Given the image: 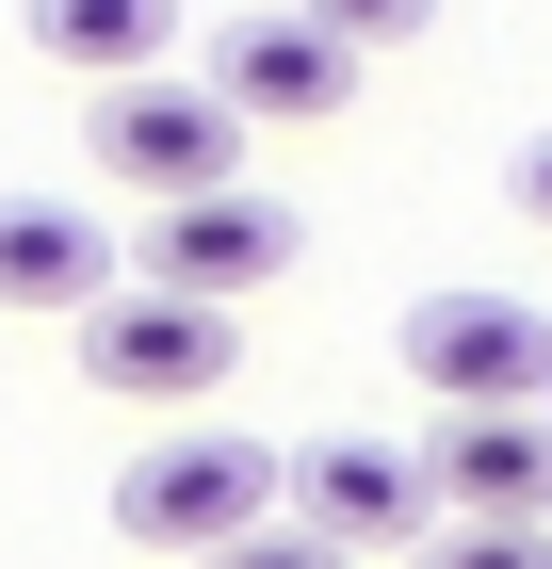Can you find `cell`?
I'll return each mask as SVG.
<instances>
[{"label":"cell","instance_id":"15","mask_svg":"<svg viewBox=\"0 0 552 569\" xmlns=\"http://www.w3.org/2000/svg\"><path fill=\"white\" fill-rule=\"evenodd\" d=\"M536 423H552V407H536Z\"/></svg>","mask_w":552,"mask_h":569},{"label":"cell","instance_id":"8","mask_svg":"<svg viewBox=\"0 0 552 569\" xmlns=\"http://www.w3.org/2000/svg\"><path fill=\"white\" fill-rule=\"evenodd\" d=\"M423 488H439V521H536L552 537V423L536 407H439Z\"/></svg>","mask_w":552,"mask_h":569},{"label":"cell","instance_id":"2","mask_svg":"<svg viewBox=\"0 0 552 569\" xmlns=\"http://www.w3.org/2000/svg\"><path fill=\"white\" fill-rule=\"evenodd\" d=\"M244 521H277V439H212L195 423V439H147V456L114 472V537L130 553L195 569V553H228Z\"/></svg>","mask_w":552,"mask_h":569},{"label":"cell","instance_id":"6","mask_svg":"<svg viewBox=\"0 0 552 569\" xmlns=\"http://www.w3.org/2000/svg\"><path fill=\"white\" fill-rule=\"evenodd\" d=\"M407 375L439 407H552V309L520 293H423L407 309Z\"/></svg>","mask_w":552,"mask_h":569},{"label":"cell","instance_id":"9","mask_svg":"<svg viewBox=\"0 0 552 569\" xmlns=\"http://www.w3.org/2000/svg\"><path fill=\"white\" fill-rule=\"evenodd\" d=\"M114 293V228L82 212V196H0V309H33V326H66V309Z\"/></svg>","mask_w":552,"mask_h":569},{"label":"cell","instance_id":"7","mask_svg":"<svg viewBox=\"0 0 552 569\" xmlns=\"http://www.w3.org/2000/svg\"><path fill=\"white\" fill-rule=\"evenodd\" d=\"M195 82H212L244 131H325L341 98H358V49L309 33L293 0H260V17H228V33H212V66H195Z\"/></svg>","mask_w":552,"mask_h":569},{"label":"cell","instance_id":"14","mask_svg":"<svg viewBox=\"0 0 552 569\" xmlns=\"http://www.w3.org/2000/svg\"><path fill=\"white\" fill-rule=\"evenodd\" d=\"M504 196H520V212L552 228V131H536V147H520V163H504Z\"/></svg>","mask_w":552,"mask_h":569},{"label":"cell","instance_id":"10","mask_svg":"<svg viewBox=\"0 0 552 569\" xmlns=\"http://www.w3.org/2000/svg\"><path fill=\"white\" fill-rule=\"evenodd\" d=\"M33 49L82 66V82H147L179 49V0H33Z\"/></svg>","mask_w":552,"mask_h":569},{"label":"cell","instance_id":"1","mask_svg":"<svg viewBox=\"0 0 552 569\" xmlns=\"http://www.w3.org/2000/svg\"><path fill=\"white\" fill-rule=\"evenodd\" d=\"M66 358H82V391H114V407H212L228 375H244V326L195 309V293L114 277L98 309H66Z\"/></svg>","mask_w":552,"mask_h":569},{"label":"cell","instance_id":"11","mask_svg":"<svg viewBox=\"0 0 552 569\" xmlns=\"http://www.w3.org/2000/svg\"><path fill=\"white\" fill-rule=\"evenodd\" d=\"M407 569H552V537H536V521H439Z\"/></svg>","mask_w":552,"mask_h":569},{"label":"cell","instance_id":"3","mask_svg":"<svg viewBox=\"0 0 552 569\" xmlns=\"http://www.w3.org/2000/svg\"><path fill=\"white\" fill-rule=\"evenodd\" d=\"M82 147H98V179L114 196H228L244 179V114H228L212 82H179V66H147V82H98V114H82Z\"/></svg>","mask_w":552,"mask_h":569},{"label":"cell","instance_id":"4","mask_svg":"<svg viewBox=\"0 0 552 569\" xmlns=\"http://www.w3.org/2000/svg\"><path fill=\"white\" fill-rule=\"evenodd\" d=\"M130 261H147V293H195V309H244V293H277V277L309 261V228H293V196H163V212L130 228Z\"/></svg>","mask_w":552,"mask_h":569},{"label":"cell","instance_id":"12","mask_svg":"<svg viewBox=\"0 0 552 569\" xmlns=\"http://www.w3.org/2000/svg\"><path fill=\"white\" fill-rule=\"evenodd\" d=\"M293 17H309V33H341V49H407L439 0H293Z\"/></svg>","mask_w":552,"mask_h":569},{"label":"cell","instance_id":"13","mask_svg":"<svg viewBox=\"0 0 552 569\" xmlns=\"http://www.w3.org/2000/svg\"><path fill=\"white\" fill-rule=\"evenodd\" d=\"M195 569H341V553H325V537H309V521H244V537H228V553H195Z\"/></svg>","mask_w":552,"mask_h":569},{"label":"cell","instance_id":"5","mask_svg":"<svg viewBox=\"0 0 552 569\" xmlns=\"http://www.w3.org/2000/svg\"><path fill=\"white\" fill-rule=\"evenodd\" d=\"M277 521H309L341 569H358V553H423L439 488H423L407 439H309V456H277Z\"/></svg>","mask_w":552,"mask_h":569}]
</instances>
